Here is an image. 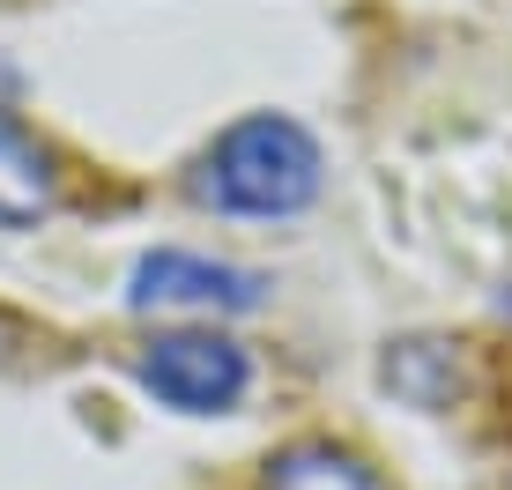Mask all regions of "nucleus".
I'll return each instance as SVG.
<instances>
[{
  "label": "nucleus",
  "mask_w": 512,
  "mask_h": 490,
  "mask_svg": "<svg viewBox=\"0 0 512 490\" xmlns=\"http://www.w3.org/2000/svg\"><path fill=\"white\" fill-rule=\"evenodd\" d=\"M193 194L223 216H297L320 194V142L282 112H253L201 156Z\"/></svg>",
  "instance_id": "1"
},
{
  "label": "nucleus",
  "mask_w": 512,
  "mask_h": 490,
  "mask_svg": "<svg viewBox=\"0 0 512 490\" xmlns=\"http://www.w3.org/2000/svg\"><path fill=\"white\" fill-rule=\"evenodd\" d=\"M245 349L223 335H201V327H179V335H156L141 349V387H149L164 409L186 416H216L245 394Z\"/></svg>",
  "instance_id": "2"
},
{
  "label": "nucleus",
  "mask_w": 512,
  "mask_h": 490,
  "mask_svg": "<svg viewBox=\"0 0 512 490\" xmlns=\"http://www.w3.org/2000/svg\"><path fill=\"white\" fill-rule=\"evenodd\" d=\"M134 305H193V312H253L260 305V275L253 268H223L201 253H149L134 268Z\"/></svg>",
  "instance_id": "3"
},
{
  "label": "nucleus",
  "mask_w": 512,
  "mask_h": 490,
  "mask_svg": "<svg viewBox=\"0 0 512 490\" xmlns=\"http://www.w3.org/2000/svg\"><path fill=\"white\" fill-rule=\"evenodd\" d=\"M52 194H60V179H52L45 142L0 112V231H23V223L52 216Z\"/></svg>",
  "instance_id": "4"
},
{
  "label": "nucleus",
  "mask_w": 512,
  "mask_h": 490,
  "mask_svg": "<svg viewBox=\"0 0 512 490\" xmlns=\"http://www.w3.org/2000/svg\"><path fill=\"white\" fill-rule=\"evenodd\" d=\"M268 490H379V476L342 446H290L268 461Z\"/></svg>",
  "instance_id": "5"
}]
</instances>
